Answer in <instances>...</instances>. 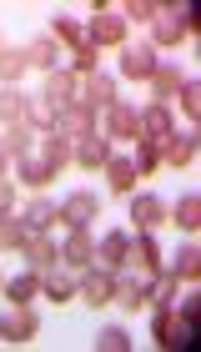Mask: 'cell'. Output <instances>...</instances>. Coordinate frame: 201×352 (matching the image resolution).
Listing matches in <instances>:
<instances>
[{"label": "cell", "instance_id": "28", "mask_svg": "<svg viewBox=\"0 0 201 352\" xmlns=\"http://www.w3.org/2000/svg\"><path fill=\"white\" fill-rule=\"evenodd\" d=\"M111 302H121L126 312L146 307V282H141V277H116V292H111Z\"/></svg>", "mask_w": 201, "mask_h": 352}, {"label": "cell", "instance_id": "15", "mask_svg": "<svg viewBox=\"0 0 201 352\" xmlns=\"http://www.w3.org/2000/svg\"><path fill=\"white\" fill-rule=\"evenodd\" d=\"M75 292H81L91 307H106V302H111V292H116V277H111V272H101V267H86Z\"/></svg>", "mask_w": 201, "mask_h": 352}, {"label": "cell", "instance_id": "18", "mask_svg": "<svg viewBox=\"0 0 201 352\" xmlns=\"http://www.w3.org/2000/svg\"><path fill=\"white\" fill-rule=\"evenodd\" d=\"M176 277H172V272H151V282H146V307H176Z\"/></svg>", "mask_w": 201, "mask_h": 352}, {"label": "cell", "instance_id": "8", "mask_svg": "<svg viewBox=\"0 0 201 352\" xmlns=\"http://www.w3.org/2000/svg\"><path fill=\"white\" fill-rule=\"evenodd\" d=\"M51 131H56V136H66V141H81V136L96 131V111H86L81 101H75V106H66V111H56Z\"/></svg>", "mask_w": 201, "mask_h": 352}, {"label": "cell", "instance_id": "14", "mask_svg": "<svg viewBox=\"0 0 201 352\" xmlns=\"http://www.w3.org/2000/svg\"><path fill=\"white\" fill-rule=\"evenodd\" d=\"M81 106L86 111H106V106H116V81L106 71H91L86 81H81Z\"/></svg>", "mask_w": 201, "mask_h": 352}, {"label": "cell", "instance_id": "34", "mask_svg": "<svg viewBox=\"0 0 201 352\" xmlns=\"http://www.w3.org/2000/svg\"><path fill=\"white\" fill-rule=\"evenodd\" d=\"M172 221L181 232H196L201 227V197H181L176 206H172Z\"/></svg>", "mask_w": 201, "mask_h": 352}, {"label": "cell", "instance_id": "33", "mask_svg": "<svg viewBox=\"0 0 201 352\" xmlns=\"http://www.w3.org/2000/svg\"><path fill=\"white\" fill-rule=\"evenodd\" d=\"M96 60H101V51H96V41L86 36V41L71 51V76H75V81H81V76H91V71H96Z\"/></svg>", "mask_w": 201, "mask_h": 352}, {"label": "cell", "instance_id": "45", "mask_svg": "<svg viewBox=\"0 0 201 352\" xmlns=\"http://www.w3.org/2000/svg\"><path fill=\"white\" fill-rule=\"evenodd\" d=\"M0 51H5V41H0Z\"/></svg>", "mask_w": 201, "mask_h": 352}, {"label": "cell", "instance_id": "3", "mask_svg": "<svg viewBox=\"0 0 201 352\" xmlns=\"http://www.w3.org/2000/svg\"><path fill=\"white\" fill-rule=\"evenodd\" d=\"M86 36L96 41V51H101V45H126V15H121L116 6H96Z\"/></svg>", "mask_w": 201, "mask_h": 352}, {"label": "cell", "instance_id": "9", "mask_svg": "<svg viewBox=\"0 0 201 352\" xmlns=\"http://www.w3.org/2000/svg\"><path fill=\"white\" fill-rule=\"evenodd\" d=\"M131 221H136V232H156L161 221H172V206L161 197H151V191H136L131 197Z\"/></svg>", "mask_w": 201, "mask_h": 352}, {"label": "cell", "instance_id": "38", "mask_svg": "<svg viewBox=\"0 0 201 352\" xmlns=\"http://www.w3.org/2000/svg\"><path fill=\"white\" fill-rule=\"evenodd\" d=\"M36 292H40V277H36V272H21V277L5 282V297H10V302H30Z\"/></svg>", "mask_w": 201, "mask_h": 352}, {"label": "cell", "instance_id": "5", "mask_svg": "<svg viewBox=\"0 0 201 352\" xmlns=\"http://www.w3.org/2000/svg\"><path fill=\"white\" fill-rule=\"evenodd\" d=\"M156 45L151 41H136V45H121V76L126 81H151V71H156Z\"/></svg>", "mask_w": 201, "mask_h": 352}, {"label": "cell", "instance_id": "20", "mask_svg": "<svg viewBox=\"0 0 201 352\" xmlns=\"http://www.w3.org/2000/svg\"><path fill=\"white\" fill-rule=\"evenodd\" d=\"M40 287H45V297H51V302H75V287H81V277H75V272L51 267V272L40 277Z\"/></svg>", "mask_w": 201, "mask_h": 352}, {"label": "cell", "instance_id": "32", "mask_svg": "<svg viewBox=\"0 0 201 352\" xmlns=\"http://www.w3.org/2000/svg\"><path fill=\"white\" fill-rule=\"evenodd\" d=\"M25 236H30V227L21 217H0V252H21Z\"/></svg>", "mask_w": 201, "mask_h": 352}, {"label": "cell", "instance_id": "42", "mask_svg": "<svg viewBox=\"0 0 201 352\" xmlns=\"http://www.w3.org/2000/svg\"><path fill=\"white\" fill-rule=\"evenodd\" d=\"M156 10H161V6H151V0H131V6H121V15H126V21H146V25L156 21Z\"/></svg>", "mask_w": 201, "mask_h": 352}, {"label": "cell", "instance_id": "40", "mask_svg": "<svg viewBox=\"0 0 201 352\" xmlns=\"http://www.w3.org/2000/svg\"><path fill=\"white\" fill-rule=\"evenodd\" d=\"M51 111H45V101H36V96H30V101H25V126H30V131H51Z\"/></svg>", "mask_w": 201, "mask_h": 352}, {"label": "cell", "instance_id": "21", "mask_svg": "<svg viewBox=\"0 0 201 352\" xmlns=\"http://www.w3.org/2000/svg\"><path fill=\"white\" fill-rule=\"evenodd\" d=\"M21 221L30 232H45V227H56L60 221V201H45V197H36V201H25V212H21Z\"/></svg>", "mask_w": 201, "mask_h": 352}, {"label": "cell", "instance_id": "30", "mask_svg": "<svg viewBox=\"0 0 201 352\" xmlns=\"http://www.w3.org/2000/svg\"><path fill=\"white\" fill-rule=\"evenodd\" d=\"M161 141H136V156H131V166H136V176H151V171H161Z\"/></svg>", "mask_w": 201, "mask_h": 352}, {"label": "cell", "instance_id": "10", "mask_svg": "<svg viewBox=\"0 0 201 352\" xmlns=\"http://www.w3.org/2000/svg\"><path fill=\"white\" fill-rule=\"evenodd\" d=\"M21 257H25V267L36 272V277H45V272L60 262V247H56L45 232H30V236H25V247H21Z\"/></svg>", "mask_w": 201, "mask_h": 352}, {"label": "cell", "instance_id": "13", "mask_svg": "<svg viewBox=\"0 0 201 352\" xmlns=\"http://www.w3.org/2000/svg\"><path fill=\"white\" fill-rule=\"evenodd\" d=\"M96 262H101V272L121 277V267L131 262V236H126V232H111L106 242H96Z\"/></svg>", "mask_w": 201, "mask_h": 352}, {"label": "cell", "instance_id": "2", "mask_svg": "<svg viewBox=\"0 0 201 352\" xmlns=\"http://www.w3.org/2000/svg\"><path fill=\"white\" fill-rule=\"evenodd\" d=\"M191 30H196V10L191 6L156 10V21H151V45H181Z\"/></svg>", "mask_w": 201, "mask_h": 352}, {"label": "cell", "instance_id": "31", "mask_svg": "<svg viewBox=\"0 0 201 352\" xmlns=\"http://www.w3.org/2000/svg\"><path fill=\"white\" fill-rule=\"evenodd\" d=\"M30 136H36V131H30L25 121H15V126L0 131V151H5V156H30Z\"/></svg>", "mask_w": 201, "mask_h": 352}, {"label": "cell", "instance_id": "39", "mask_svg": "<svg viewBox=\"0 0 201 352\" xmlns=\"http://www.w3.org/2000/svg\"><path fill=\"white\" fill-rule=\"evenodd\" d=\"M96 347H101V352H126L131 338H126V327H101V332H96Z\"/></svg>", "mask_w": 201, "mask_h": 352}, {"label": "cell", "instance_id": "36", "mask_svg": "<svg viewBox=\"0 0 201 352\" xmlns=\"http://www.w3.org/2000/svg\"><path fill=\"white\" fill-rule=\"evenodd\" d=\"M51 36H56L60 45H71V51H75V45L86 41V30H81V21H75V15H56V21H51Z\"/></svg>", "mask_w": 201, "mask_h": 352}, {"label": "cell", "instance_id": "1", "mask_svg": "<svg viewBox=\"0 0 201 352\" xmlns=\"http://www.w3.org/2000/svg\"><path fill=\"white\" fill-rule=\"evenodd\" d=\"M151 338H156V347H172V352H187L196 342L191 317L176 312V307H151Z\"/></svg>", "mask_w": 201, "mask_h": 352}, {"label": "cell", "instance_id": "43", "mask_svg": "<svg viewBox=\"0 0 201 352\" xmlns=\"http://www.w3.org/2000/svg\"><path fill=\"white\" fill-rule=\"evenodd\" d=\"M10 206H15V186L5 182V176H0V217H5V212H10Z\"/></svg>", "mask_w": 201, "mask_h": 352}, {"label": "cell", "instance_id": "4", "mask_svg": "<svg viewBox=\"0 0 201 352\" xmlns=\"http://www.w3.org/2000/svg\"><path fill=\"white\" fill-rule=\"evenodd\" d=\"M40 101H45V111H66V106H75L81 101V81H75L71 71H51L45 76V91H40Z\"/></svg>", "mask_w": 201, "mask_h": 352}, {"label": "cell", "instance_id": "26", "mask_svg": "<svg viewBox=\"0 0 201 352\" xmlns=\"http://www.w3.org/2000/svg\"><path fill=\"white\" fill-rule=\"evenodd\" d=\"M15 176H21L25 186H36V191H40V186H51V182H56V166H51V162H40V156H21Z\"/></svg>", "mask_w": 201, "mask_h": 352}, {"label": "cell", "instance_id": "27", "mask_svg": "<svg viewBox=\"0 0 201 352\" xmlns=\"http://www.w3.org/2000/svg\"><path fill=\"white\" fill-rule=\"evenodd\" d=\"M25 101H30V96H25L21 86H0V126L25 121Z\"/></svg>", "mask_w": 201, "mask_h": 352}, {"label": "cell", "instance_id": "19", "mask_svg": "<svg viewBox=\"0 0 201 352\" xmlns=\"http://www.w3.org/2000/svg\"><path fill=\"white\" fill-rule=\"evenodd\" d=\"M71 156H75L81 166H106V156H111V141L91 131V136H81V141H71Z\"/></svg>", "mask_w": 201, "mask_h": 352}, {"label": "cell", "instance_id": "12", "mask_svg": "<svg viewBox=\"0 0 201 352\" xmlns=\"http://www.w3.org/2000/svg\"><path fill=\"white\" fill-rule=\"evenodd\" d=\"M60 262H66L71 272H86V267H96V236H91L86 227H75L66 236V247H60Z\"/></svg>", "mask_w": 201, "mask_h": 352}, {"label": "cell", "instance_id": "35", "mask_svg": "<svg viewBox=\"0 0 201 352\" xmlns=\"http://www.w3.org/2000/svg\"><path fill=\"white\" fill-rule=\"evenodd\" d=\"M25 71H30L25 51H10V45H5V51H0V81H5V86H15V81L25 76Z\"/></svg>", "mask_w": 201, "mask_h": 352}, {"label": "cell", "instance_id": "44", "mask_svg": "<svg viewBox=\"0 0 201 352\" xmlns=\"http://www.w3.org/2000/svg\"><path fill=\"white\" fill-rule=\"evenodd\" d=\"M5 162H10V156H5V151H0V176H5Z\"/></svg>", "mask_w": 201, "mask_h": 352}, {"label": "cell", "instance_id": "24", "mask_svg": "<svg viewBox=\"0 0 201 352\" xmlns=\"http://www.w3.org/2000/svg\"><path fill=\"white\" fill-rule=\"evenodd\" d=\"M181 86H187L181 66H156V71H151V96H156V106H166V96H176Z\"/></svg>", "mask_w": 201, "mask_h": 352}, {"label": "cell", "instance_id": "23", "mask_svg": "<svg viewBox=\"0 0 201 352\" xmlns=\"http://www.w3.org/2000/svg\"><path fill=\"white\" fill-rule=\"evenodd\" d=\"M106 182H111V191H136V166H131V156H106Z\"/></svg>", "mask_w": 201, "mask_h": 352}, {"label": "cell", "instance_id": "25", "mask_svg": "<svg viewBox=\"0 0 201 352\" xmlns=\"http://www.w3.org/2000/svg\"><path fill=\"white\" fill-rule=\"evenodd\" d=\"M40 162H51L56 171H66L75 156H71V141L66 136H56V131H40Z\"/></svg>", "mask_w": 201, "mask_h": 352}, {"label": "cell", "instance_id": "11", "mask_svg": "<svg viewBox=\"0 0 201 352\" xmlns=\"http://www.w3.org/2000/svg\"><path fill=\"white\" fill-rule=\"evenodd\" d=\"M96 212H101V197H96V191H71V197L60 201V221H66L71 232H75V227H91Z\"/></svg>", "mask_w": 201, "mask_h": 352}, {"label": "cell", "instance_id": "37", "mask_svg": "<svg viewBox=\"0 0 201 352\" xmlns=\"http://www.w3.org/2000/svg\"><path fill=\"white\" fill-rule=\"evenodd\" d=\"M191 156H196V136H172V141H166V151H161V162L191 166Z\"/></svg>", "mask_w": 201, "mask_h": 352}, {"label": "cell", "instance_id": "6", "mask_svg": "<svg viewBox=\"0 0 201 352\" xmlns=\"http://www.w3.org/2000/svg\"><path fill=\"white\" fill-rule=\"evenodd\" d=\"M36 332H40V322H36V312H30V302H15V307L0 312V338L5 342H30Z\"/></svg>", "mask_w": 201, "mask_h": 352}, {"label": "cell", "instance_id": "7", "mask_svg": "<svg viewBox=\"0 0 201 352\" xmlns=\"http://www.w3.org/2000/svg\"><path fill=\"white\" fill-rule=\"evenodd\" d=\"M141 141V111L126 106V101H116V106H106V141Z\"/></svg>", "mask_w": 201, "mask_h": 352}, {"label": "cell", "instance_id": "16", "mask_svg": "<svg viewBox=\"0 0 201 352\" xmlns=\"http://www.w3.org/2000/svg\"><path fill=\"white\" fill-rule=\"evenodd\" d=\"M56 56H60V41L51 36V30H40V36H36V41L25 45V60H30V66H36V71H45V76L56 71Z\"/></svg>", "mask_w": 201, "mask_h": 352}, {"label": "cell", "instance_id": "29", "mask_svg": "<svg viewBox=\"0 0 201 352\" xmlns=\"http://www.w3.org/2000/svg\"><path fill=\"white\" fill-rule=\"evenodd\" d=\"M166 272H172L176 282H196V277H201V247H191V242H187V247L176 252V262L166 267Z\"/></svg>", "mask_w": 201, "mask_h": 352}, {"label": "cell", "instance_id": "41", "mask_svg": "<svg viewBox=\"0 0 201 352\" xmlns=\"http://www.w3.org/2000/svg\"><path fill=\"white\" fill-rule=\"evenodd\" d=\"M176 101H181V111H187V116H201V81H187L176 91Z\"/></svg>", "mask_w": 201, "mask_h": 352}, {"label": "cell", "instance_id": "22", "mask_svg": "<svg viewBox=\"0 0 201 352\" xmlns=\"http://www.w3.org/2000/svg\"><path fill=\"white\" fill-rule=\"evenodd\" d=\"M131 262L141 267V272H161V242H156L151 232L131 236Z\"/></svg>", "mask_w": 201, "mask_h": 352}, {"label": "cell", "instance_id": "17", "mask_svg": "<svg viewBox=\"0 0 201 352\" xmlns=\"http://www.w3.org/2000/svg\"><path fill=\"white\" fill-rule=\"evenodd\" d=\"M141 136H146V141H161V146H166V141L176 136V131H172V111L151 101V106L141 111Z\"/></svg>", "mask_w": 201, "mask_h": 352}]
</instances>
